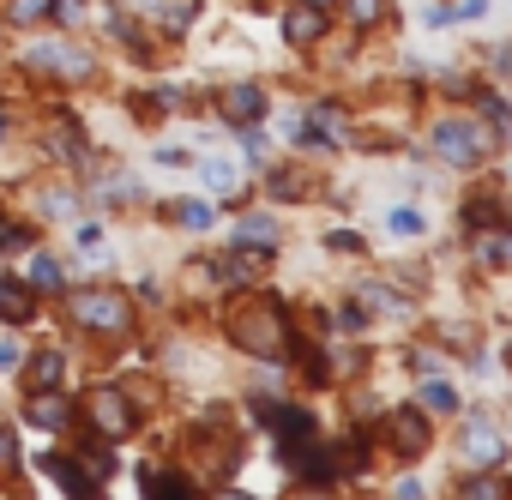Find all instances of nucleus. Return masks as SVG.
<instances>
[{"label": "nucleus", "mask_w": 512, "mask_h": 500, "mask_svg": "<svg viewBox=\"0 0 512 500\" xmlns=\"http://www.w3.org/2000/svg\"><path fill=\"white\" fill-rule=\"evenodd\" d=\"M67 308H73V320L91 326V332H127V320H133V308H127L121 290H73Z\"/></svg>", "instance_id": "obj_1"}, {"label": "nucleus", "mask_w": 512, "mask_h": 500, "mask_svg": "<svg viewBox=\"0 0 512 500\" xmlns=\"http://www.w3.org/2000/svg\"><path fill=\"white\" fill-rule=\"evenodd\" d=\"M235 338H241L253 356H278V350H284V320H278V308L266 302V308L241 314V320H235Z\"/></svg>", "instance_id": "obj_2"}, {"label": "nucleus", "mask_w": 512, "mask_h": 500, "mask_svg": "<svg viewBox=\"0 0 512 500\" xmlns=\"http://www.w3.org/2000/svg\"><path fill=\"white\" fill-rule=\"evenodd\" d=\"M85 416H91L97 434H127V428H133V404H127L115 386H97V392L85 398Z\"/></svg>", "instance_id": "obj_3"}, {"label": "nucleus", "mask_w": 512, "mask_h": 500, "mask_svg": "<svg viewBox=\"0 0 512 500\" xmlns=\"http://www.w3.org/2000/svg\"><path fill=\"white\" fill-rule=\"evenodd\" d=\"M266 428L278 434L284 458H290V452H302V446L314 440V416H308V410H296V404H266Z\"/></svg>", "instance_id": "obj_4"}, {"label": "nucleus", "mask_w": 512, "mask_h": 500, "mask_svg": "<svg viewBox=\"0 0 512 500\" xmlns=\"http://www.w3.org/2000/svg\"><path fill=\"white\" fill-rule=\"evenodd\" d=\"M434 151H440V157H452V163H476V157L488 151V139H482V127L440 121V127H434Z\"/></svg>", "instance_id": "obj_5"}, {"label": "nucleus", "mask_w": 512, "mask_h": 500, "mask_svg": "<svg viewBox=\"0 0 512 500\" xmlns=\"http://www.w3.org/2000/svg\"><path fill=\"white\" fill-rule=\"evenodd\" d=\"M223 115H229L235 127L260 121V115H266V91H260V85H229V91H223Z\"/></svg>", "instance_id": "obj_6"}, {"label": "nucleus", "mask_w": 512, "mask_h": 500, "mask_svg": "<svg viewBox=\"0 0 512 500\" xmlns=\"http://www.w3.org/2000/svg\"><path fill=\"white\" fill-rule=\"evenodd\" d=\"M386 428H392V446H398L404 458H416V452L428 446V422H422V410H398V416H386Z\"/></svg>", "instance_id": "obj_7"}, {"label": "nucleus", "mask_w": 512, "mask_h": 500, "mask_svg": "<svg viewBox=\"0 0 512 500\" xmlns=\"http://www.w3.org/2000/svg\"><path fill=\"white\" fill-rule=\"evenodd\" d=\"M25 67H31V73H67V79H73V73H91V61H85L79 49H31Z\"/></svg>", "instance_id": "obj_8"}, {"label": "nucleus", "mask_w": 512, "mask_h": 500, "mask_svg": "<svg viewBox=\"0 0 512 500\" xmlns=\"http://www.w3.org/2000/svg\"><path fill=\"white\" fill-rule=\"evenodd\" d=\"M49 470H55V482H61L73 500H97V476H91L79 458H49Z\"/></svg>", "instance_id": "obj_9"}, {"label": "nucleus", "mask_w": 512, "mask_h": 500, "mask_svg": "<svg viewBox=\"0 0 512 500\" xmlns=\"http://www.w3.org/2000/svg\"><path fill=\"white\" fill-rule=\"evenodd\" d=\"M31 308H37L31 284H13V278H0V320H31Z\"/></svg>", "instance_id": "obj_10"}, {"label": "nucleus", "mask_w": 512, "mask_h": 500, "mask_svg": "<svg viewBox=\"0 0 512 500\" xmlns=\"http://www.w3.org/2000/svg\"><path fill=\"white\" fill-rule=\"evenodd\" d=\"M25 416H31L37 428H61L73 410H67V398H55V386H49V392H37V398H31V410H25Z\"/></svg>", "instance_id": "obj_11"}, {"label": "nucleus", "mask_w": 512, "mask_h": 500, "mask_svg": "<svg viewBox=\"0 0 512 500\" xmlns=\"http://www.w3.org/2000/svg\"><path fill=\"white\" fill-rule=\"evenodd\" d=\"M284 31H290V43H314V37L326 31V13H320V7H296V13L284 19Z\"/></svg>", "instance_id": "obj_12"}, {"label": "nucleus", "mask_w": 512, "mask_h": 500, "mask_svg": "<svg viewBox=\"0 0 512 500\" xmlns=\"http://www.w3.org/2000/svg\"><path fill=\"white\" fill-rule=\"evenodd\" d=\"M139 482H145V494H151V500H193V488H187L181 476H163V470H145Z\"/></svg>", "instance_id": "obj_13"}, {"label": "nucleus", "mask_w": 512, "mask_h": 500, "mask_svg": "<svg viewBox=\"0 0 512 500\" xmlns=\"http://www.w3.org/2000/svg\"><path fill=\"white\" fill-rule=\"evenodd\" d=\"M205 187H211L217 199H229V193H241V175H235V163H223V157H211V163H205Z\"/></svg>", "instance_id": "obj_14"}, {"label": "nucleus", "mask_w": 512, "mask_h": 500, "mask_svg": "<svg viewBox=\"0 0 512 500\" xmlns=\"http://www.w3.org/2000/svg\"><path fill=\"white\" fill-rule=\"evenodd\" d=\"M25 368H31V386H37V392H49V386H61V356H55V350H43V356H31Z\"/></svg>", "instance_id": "obj_15"}, {"label": "nucleus", "mask_w": 512, "mask_h": 500, "mask_svg": "<svg viewBox=\"0 0 512 500\" xmlns=\"http://www.w3.org/2000/svg\"><path fill=\"white\" fill-rule=\"evenodd\" d=\"M235 241H241V247H278V229H272L266 217H247V223L235 229Z\"/></svg>", "instance_id": "obj_16"}, {"label": "nucleus", "mask_w": 512, "mask_h": 500, "mask_svg": "<svg viewBox=\"0 0 512 500\" xmlns=\"http://www.w3.org/2000/svg\"><path fill=\"white\" fill-rule=\"evenodd\" d=\"M169 217H175L181 229H205V223H211V205H199V199H175Z\"/></svg>", "instance_id": "obj_17"}, {"label": "nucleus", "mask_w": 512, "mask_h": 500, "mask_svg": "<svg viewBox=\"0 0 512 500\" xmlns=\"http://www.w3.org/2000/svg\"><path fill=\"white\" fill-rule=\"evenodd\" d=\"M470 458H482V464H494L500 458V434L482 422V428H470Z\"/></svg>", "instance_id": "obj_18"}, {"label": "nucleus", "mask_w": 512, "mask_h": 500, "mask_svg": "<svg viewBox=\"0 0 512 500\" xmlns=\"http://www.w3.org/2000/svg\"><path fill=\"white\" fill-rule=\"evenodd\" d=\"M31 290H61V266H55L49 254L31 260Z\"/></svg>", "instance_id": "obj_19"}, {"label": "nucleus", "mask_w": 512, "mask_h": 500, "mask_svg": "<svg viewBox=\"0 0 512 500\" xmlns=\"http://www.w3.org/2000/svg\"><path fill=\"white\" fill-rule=\"evenodd\" d=\"M386 223H392V235H404V241H410V235H422V211H410V205H398Z\"/></svg>", "instance_id": "obj_20"}, {"label": "nucleus", "mask_w": 512, "mask_h": 500, "mask_svg": "<svg viewBox=\"0 0 512 500\" xmlns=\"http://www.w3.org/2000/svg\"><path fill=\"white\" fill-rule=\"evenodd\" d=\"M422 404H428V410H458V392H452V386H440V380H428Z\"/></svg>", "instance_id": "obj_21"}, {"label": "nucleus", "mask_w": 512, "mask_h": 500, "mask_svg": "<svg viewBox=\"0 0 512 500\" xmlns=\"http://www.w3.org/2000/svg\"><path fill=\"white\" fill-rule=\"evenodd\" d=\"M386 7H392V0H350V19H356V25H374Z\"/></svg>", "instance_id": "obj_22"}, {"label": "nucleus", "mask_w": 512, "mask_h": 500, "mask_svg": "<svg viewBox=\"0 0 512 500\" xmlns=\"http://www.w3.org/2000/svg\"><path fill=\"white\" fill-rule=\"evenodd\" d=\"M506 254H512V247L500 235H476V260H506Z\"/></svg>", "instance_id": "obj_23"}, {"label": "nucleus", "mask_w": 512, "mask_h": 500, "mask_svg": "<svg viewBox=\"0 0 512 500\" xmlns=\"http://www.w3.org/2000/svg\"><path fill=\"white\" fill-rule=\"evenodd\" d=\"M458 500H506V488L500 482H470V488H458Z\"/></svg>", "instance_id": "obj_24"}, {"label": "nucleus", "mask_w": 512, "mask_h": 500, "mask_svg": "<svg viewBox=\"0 0 512 500\" xmlns=\"http://www.w3.org/2000/svg\"><path fill=\"white\" fill-rule=\"evenodd\" d=\"M19 464V440H13V428H0V476H7Z\"/></svg>", "instance_id": "obj_25"}, {"label": "nucleus", "mask_w": 512, "mask_h": 500, "mask_svg": "<svg viewBox=\"0 0 512 500\" xmlns=\"http://www.w3.org/2000/svg\"><path fill=\"white\" fill-rule=\"evenodd\" d=\"M43 13H55V0H19V19H43Z\"/></svg>", "instance_id": "obj_26"}, {"label": "nucleus", "mask_w": 512, "mask_h": 500, "mask_svg": "<svg viewBox=\"0 0 512 500\" xmlns=\"http://www.w3.org/2000/svg\"><path fill=\"white\" fill-rule=\"evenodd\" d=\"M79 247H85V254H97V247H103V229H97V223H85V229H79Z\"/></svg>", "instance_id": "obj_27"}, {"label": "nucleus", "mask_w": 512, "mask_h": 500, "mask_svg": "<svg viewBox=\"0 0 512 500\" xmlns=\"http://www.w3.org/2000/svg\"><path fill=\"white\" fill-rule=\"evenodd\" d=\"M13 368H19V350H13V344H0V374H13Z\"/></svg>", "instance_id": "obj_28"}, {"label": "nucleus", "mask_w": 512, "mask_h": 500, "mask_svg": "<svg viewBox=\"0 0 512 500\" xmlns=\"http://www.w3.org/2000/svg\"><path fill=\"white\" fill-rule=\"evenodd\" d=\"M308 7H320V13H326V7H332V0H308Z\"/></svg>", "instance_id": "obj_29"}, {"label": "nucleus", "mask_w": 512, "mask_h": 500, "mask_svg": "<svg viewBox=\"0 0 512 500\" xmlns=\"http://www.w3.org/2000/svg\"><path fill=\"white\" fill-rule=\"evenodd\" d=\"M217 500H247V494H217Z\"/></svg>", "instance_id": "obj_30"}, {"label": "nucleus", "mask_w": 512, "mask_h": 500, "mask_svg": "<svg viewBox=\"0 0 512 500\" xmlns=\"http://www.w3.org/2000/svg\"><path fill=\"white\" fill-rule=\"evenodd\" d=\"M0 139H7V115H0Z\"/></svg>", "instance_id": "obj_31"}]
</instances>
